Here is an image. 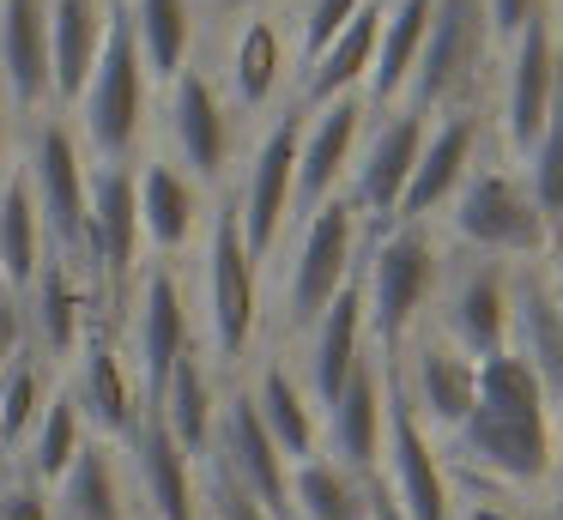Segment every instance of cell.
I'll list each match as a JSON object with an SVG mask.
<instances>
[{"label": "cell", "mask_w": 563, "mask_h": 520, "mask_svg": "<svg viewBox=\"0 0 563 520\" xmlns=\"http://www.w3.org/2000/svg\"><path fill=\"white\" fill-rule=\"evenodd\" d=\"M424 128H430V121L418 115V109H406V103L376 109V115L364 121L352 176H345V206L357 212V224H364V230L394 224L400 193H406L412 164H418V145H424Z\"/></svg>", "instance_id": "obj_16"}, {"label": "cell", "mask_w": 563, "mask_h": 520, "mask_svg": "<svg viewBox=\"0 0 563 520\" xmlns=\"http://www.w3.org/2000/svg\"><path fill=\"white\" fill-rule=\"evenodd\" d=\"M442 242L430 224H382L369 230L357 254V297H364V333L382 363L406 351V339L430 321V302L442 290Z\"/></svg>", "instance_id": "obj_3"}, {"label": "cell", "mask_w": 563, "mask_h": 520, "mask_svg": "<svg viewBox=\"0 0 563 520\" xmlns=\"http://www.w3.org/2000/svg\"><path fill=\"white\" fill-rule=\"evenodd\" d=\"M521 181H527V193H533L539 218L563 236V91H558V103H551L545 133H539L533 152L521 157Z\"/></svg>", "instance_id": "obj_39"}, {"label": "cell", "mask_w": 563, "mask_h": 520, "mask_svg": "<svg viewBox=\"0 0 563 520\" xmlns=\"http://www.w3.org/2000/svg\"><path fill=\"white\" fill-rule=\"evenodd\" d=\"M146 97H152V79L134 55L122 0H115L110 31H103V48H98V67H91V79L79 85L74 109H67V121H74L91 164H134L140 140H146Z\"/></svg>", "instance_id": "obj_6"}, {"label": "cell", "mask_w": 563, "mask_h": 520, "mask_svg": "<svg viewBox=\"0 0 563 520\" xmlns=\"http://www.w3.org/2000/svg\"><path fill=\"white\" fill-rule=\"evenodd\" d=\"M382 423H388V375H382V357L369 351L352 369V381L340 387L328 411H321V454L340 460L357 478H376L382 466Z\"/></svg>", "instance_id": "obj_27"}, {"label": "cell", "mask_w": 563, "mask_h": 520, "mask_svg": "<svg viewBox=\"0 0 563 520\" xmlns=\"http://www.w3.org/2000/svg\"><path fill=\"white\" fill-rule=\"evenodd\" d=\"M7 472H13V454H7V447H0V478H7Z\"/></svg>", "instance_id": "obj_49"}, {"label": "cell", "mask_w": 563, "mask_h": 520, "mask_svg": "<svg viewBox=\"0 0 563 520\" xmlns=\"http://www.w3.org/2000/svg\"><path fill=\"white\" fill-rule=\"evenodd\" d=\"M49 520H140L134 490H128L122 447L91 435L79 447V460L62 472V484L49 490Z\"/></svg>", "instance_id": "obj_30"}, {"label": "cell", "mask_w": 563, "mask_h": 520, "mask_svg": "<svg viewBox=\"0 0 563 520\" xmlns=\"http://www.w3.org/2000/svg\"><path fill=\"white\" fill-rule=\"evenodd\" d=\"M219 399H224V381L207 369V357H200V345H195V351H188V357L170 369V381H164V394H158V411H152V418H158L164 430L176 435V447H183L195 466L207 460V447H212Z\"/></svg>", "instance_id": "obj_35"}, {"label": "cell", "mask_w": 563, "mask_h": 520, "mask_svg": "<svg viewBox=\"0 0 563 520\" xmlns=\"http://www.w3.org/2000/svg\"><path fill=\"white\" fill-rule=\"evenodd\" d=\"M122 466L140 520H207L200 515V466L176 447V435L158 418H140V430L122 442Z\"/></svg>", "instance_id": "obj_23"}, {"label": "cell", "mask_w": 563, "mask_h": 520, "mask_svg": "<svg viewBox=\"0 0 563 520\" xmlns=\"http://www.w3.org/2000/svg\"><path fill=\"white\" fill-rule=\"evenodd\" d=\"M545 273H551V290H558V309H563V236L551 242V266H545Z\"/></svg>", "instance_id": "obj_47"}, {"label": "cell", "mask_w": 563, "mask_h": 520, "mask_svg": "<svg viewBox=\"0 0 563 520\" xmlns=\"http://www.w3.org/2000/svg\"><path fill=\"white\" fill-rule=\"evenodd\" d=\"M67 394H74L79 418H86V430L98 435V442L122 447L128 435L140 430V418H146V406H140V381L134 369H128V351L122 339H115V321H91L86 345H79V357L62 369Z\"/></svg>", "instance_id": "obj_19"}, {"label": "cell", "mask_w": 563, "mask_h": 520, "mask_svg": "<svg viewBox=\"0 0 563 520\" xmlns=\"http://www.w3.org/2000/svg\"><path fill=\"white\" fill-rule=\"evenodd\" d=\"M0 520H49V490L13 466L0 478Z\"/></svg>", "instance_id": "obj_41"}, {"label": "cell", "mask_w": 563, "mask_h": 520, "mask_svg": "<svg viewBox=\"0 0 563 520\" xmlns=\"http://www.w3.org/2000/svg\"><path fill=\"white\" fill-rule=\"evenodd\" d=\"M357 254H364V224L340 200L303 212L285 230V261H279V333L303 339L316 314L357 278Z\"/></svg>", "instance_id": "obj_5"}, {"label": "cell", "mask_w": 563, "mask_h": 520, "mask_svg": "<svg viewBox=\"0 0 563 520\" xmlns=\"http://www.w3.org/2000/svg\"><path fill=\"white\" fill-rule=\"evenodd\" d=\"M430 12H437V0H382L376 60H369V79H364L369 115H376V109H394L406 97V79H412L418 48H424V31H430Z\"/></svg>", "instance_id": "obj_32"}, {"label": "cell", "mask_w": 563, "mask_h": 520, "mask_svg": "<svg viewBox=\"0 0 563 520\" xmlns=\"http://www.w3.org/2000/svg\"><path fill=\"white\" fill-rule=\"evenodd\" d=\"M19 309H25V333H31V351H37L43 363H49L55 375L67 369V363L79 357V345H86L91 321H98V297H91V285L74 273L67 261H43L37 285L19 297Z\"/></svg>", "instance_id": "obj_24"}, {"label": "cell", "mask_w": 563, "mask_h": 520, "mask_svg": "<svg viewBox=\"0 0 563 520\" xmlns=\"http://www.w3.org/2000/svg\"><path fill=\"white\" fill-rule=\"evenodd\" d=\"M115 339L128 351V369L140 381V406L146 418L158 411V394L170 381V369L195 351V314H188V278L176 266L152 261L146 273L134 278L122 314H115Z\"/></svg>", "instance_id": "obj_10"}, {"label": "cell", "mask_w": 563, "mask_h": 520, "mask_svg": "<svg viewBox=\"0 0 563 520\" xmlns=\"http://www.w3.org/2000/svg\"><path fill=\"white\" fill-rule=\"evenodd\" d=\"M55 381H62V375H55L37 351H25V357H13L7 369H0V447H7L13 460H19V447L31 442V430H37Z\"/></svg>", "instance_id": "obj_38"}, {"label": "cell", "mask_w": 563, "mask_h": 520, "mask_svg": "<svg viewBox=\"0 0 563 520\" xmlns=\"http://www.w3.org/2000/svg\"><path fill=\"white\" fill-rule=\"evenodd\" d=\"M430 327L473 363L509 351V266L478 261V254L449 266L437 302H430Z\"/></svg>", "instance_id": "obj_17"}, {"label": "cell", "mask_w": 563, "mask_h": 520, "mask_svg": "<svg viewBox=\"0 0 563 520\" xmlns=\"http://www.w3.org/2000/svg\"><path fill=\"white\" fill-rule=\"evenodd\" d=\"M551 502H545V520H563V447H558V466H551Z\"/></svg>", "instance_id": "obj_46"}, {"label": "cell", "mask_w": 563, "mask_h": 520, "mask_svg": "<svg viewBox=\"0 0 563 520\" xmlns=\"http://www.w3.org/2000/svg\"><path fill=\"white\" fill-rule=\"evenodd\" d=\"M134 206H140V236L164 266H183L207 230L212 193L188 169H176L164 152L134 157Z\"/></svg>", "instance_id": "obj_20"}, {"label": "cell", "mask_w": 563, "mask_h": 520, "mask_svg": "<svg viewBox=\"0 0 563 520\" xmlns=\"http://www.w3.org/2000/svg\"><path fill=\"white\" fill-rule=\"evenodd\" d=\"M369 357V333H364V297H357V278L340 290V297L328 302V309L316 314V327H309L303 339H297V381H303V394L316 399V411H328L333 399H340V387L352 381V369Z\"/></svg>", "instance_id": "obj_25"}, {"label": "cell", "mask_w": 563, "mask_h": 520, "mask_svg": "<svg viewBox=\"0 0 563 520\" xmlns=\"http://www.w3.org/2000/svg\"><path fill=\"white\" fill-rule=\"evenodd\" d=\"M388 375V363H382ZM376 484L394 496L406 520H454V472H449V454L442 442L412 418V406L400 399L388 375V423H382V466H376Z\"/></svg>", "instance_id": "obj_13"}, {"label": "cell", "mask_w": 563, "mask_h": 520, "mask_svg": "<svg viewBox=\"0 0 563 520\" xmlns=\"http://www.w3.org/2000/svg\"><path fill=\"white\" fill-rule=\"evenodd\" d=\"M188 314H195V345L207 357V369L219 381H243L267 309H261V266L243 248V230H236V212H231V193L224 188L212 193L207 230L195 242Z\"/></svg>", "instance_id": "obj_2"}, {"label": "cell", "mask_w": 563, "mask_h": 520, "mask_svg": "<svg viewBox=\"0 0 563 520\" xmlns=\"http://www.w3.org/2000/svg\"><path fill=\"white\" fill-rule=\"evenodd\" d=\"M195 7H212V19H236V12H249V7H273V0H195Z\"/></svg>", "instance_id": "obj_45"}, {"label": "cell", "mask_w": 563, "mask_h": 520, "mask_svg": "<svg viewBox=\"0 0 563 520\" xmlns=\"http://www.w3.org/2000/svg\"><path fill=\"white\" fill-rule=\"evenodd\" d=\"M388 375H394V387H400V399L412 406V418L424 423L437 442H449V435L466 423V411H473L478 363L461 357L430 321L406 339V351L388 363Z\"/></svg>", "instance_id": "obj_18"}, {"label": "cell", "mask_w": 563, "mask_h": 520, "mask_svg": "<svg viewBox=\"0 0 563 520\" xmlns=\"http://www.w3.org/2000/svg\"><path fill=\"white\" fill-rule=\"evenodd\" d=\"M563 91V43H558V24H551V7L539 19H527L521 31L503 43V109H497V128H503V152L527 157L533 140L545 133L551 103Z\"/></svg>", "instance_id": "obj_14"}, {"label": "cell", "mask_w": 563, "mask_h": 520, "mask_svg": "<svg viewBox=\"0 0 563 520\" xmlns=\"http://www.w3.org/2000/svg\"><path fill=\"white\" fill-rule=\"evenodd\" d=\"M0 97L19 121L55 109L49 97V0H0Z\"/></svg>", "instance_id": "obj_28"}, {"label": "cell", "mask_w": 563, "mask_h": 520, "mask_svg": "<svg viewBox=\"0 0 563 520\" xmlns=\"http://www.w3.org/2000/svg\"><path fill=\"white\" fill-rule=\"evenodd\" d=\"M545 12V0H485V19H490V36L497 43H509L515 31H521L527 19H539Z\"/></svg>", "instance_id": "obj_43"}, {"label": "cell", "mask_w": 563, "mask_h": 520, "mask_svg": "<svg viewBox=\"0 0 563 520\" xmlns=\"http://www.w3.org/2000/svg\"><path fill=\"white\" fill-rule=\"evenodd\" d=\"M19 169L31 181V200L43 212V236L49 254L67 261L86 278V145H79L67 109H43V115L19 121Z\"/></svg>", "instance_id": "obj_7"}, {"label": "cell", "mask_w": 563, "mask_h": 520, "mask_svg": "<svg viewBox=\"0 0 563 520\" xmlns=\"http://www.w3.org/2000/svg\"><path fill=\"white\" fill-rule=\"evenodd\" d=\"M442 447H454L497 490L527 496V490H545L551 484L563 435H558V411H551L539 375L515 351H497V357L478 363L473 411H466V423Z\"/></svg>", "instance_id": "obj_1"}, {"label": "cell", "mask_w": 563, "mask_h": 520, "mask_svg": "<svg viewBox=\"0 0 563 520\" xmlns=\"http://www.w3.org/2000/svg\"><path fill=\"white\" fill-rule=\"evenodd\" d=\"M13 109H7V97H0V169H7V145H13Z\"/></svg>", "instance_id": "obj_48"}, {"label": "cell", "mask_w": 563, "mask_h": 520, "mask_svg": "<svg viewBox=\"0 0 563 520\" xmlns=\"http://www.w3.org/2000/svg\"><path fill=\"white\" fill-rule=\"evenodd\" d=\"M297 140H303V109L285 103L267 115V128H255V140L243 145V169L224 193H231L243 248L255 254V266L273 261V248L291 230V188H297Z\"/></svg>", "instance_id": "obj_9"}, {"label": "cell", "mask_w": 563, "mask_h": 520, "mask_svg": "<svg viewBox=\"0 0 563 520\" xmlns=\"http://www.w3.org/2000/svg\"><path fill=\"white\" fill-rule=\"evenodd\" d=\"M364 7H369V0H303V7L291 12V24H297V67H303V60H316L321 48H328Z\"/></svg>", "instance_id": "obj_40"}, {"label": "cell", "mask_w": 563, "mask_h": 520, "mask_svg": "<svg viewBox=\"0 0 563 520\" xmlns=\"http://www.w3.org/2000/svg\"><path fill=\"white\" fill-rule=\"evenodd\" d=\"M195 0H122L128 36H134V55L146 67V79L170 85L183 67H195Z\"/></svg>", "instance_id": "obj_34"}, {"label": "cell", "mask_w": 563, "mask_h": 520, "mask_svg": "<svg viewBox=\"0 0 563 520\" xmlns=\"http://www.w3.org/2000/svg\"><path fill=\"white\" fill-rule=\"evenodd\" d=\"M243 394H249V406H255L261 430L273 435V447H279L291 466L321 454V411H316V399L303 394V381H297L285 351H273L255 369H243Z\"/></svg>", "instance_id": "obj_29"}, {"label": "cell", "mask_w": 563, "mask_h": 520, "mask_svg": "<svg viewBox=\"0 0 563 520\" xmlns=\"http://www.w3.org/2000/svg\"><path fill=\"white\" fill-rule=\"evenodd\" d=\"M509 351L539 375L551 411H563V309L545 261L509 273Z\"/></svg>", "instance_id": "obj_26"}, {"label": "cell", "mask_w": 563, "mask_h": 520, "mask_svg": "<svg viewBox=\"0 0 563 520\" xmlns=\"http://www.w3.org/2000/svg\"><path fill=\"white\" fill-rule=\"evenodd\" d=\"M31 351V333H25V309H19V297H7L0 290V369L13 357H25Z\"/></svg>", "instance_id": "obj_42"}, {"label": "cell", "mask_w": 563, "mask_h": 520, "mask_svg": "<svg viewBox=\"0 0 563 520\" xmlns=\"http://www.w3.org/2000/svg\"><path fill=\"white\" fill-rule=\"evenodd\" d=\"M369 478L345 472L340 460L316 454L291 466V520H364Z\"/></svg>", "instance_id": "obj_37"}, {"label": "cell", "mask_w": 563, "mask_h": 520, "mask_svg": "<svg viewBox=\"0 0 563 520\" xmlns=\"http://www.w3.org/2000/svg\"><path fill=\"white\" fill-rule=\"evenodd\" d=\"M86 442H91V430H86V418H79L74 394H67V381H55L49 406H43L37 430H31V442L19 447L13 466H19V472H31V478H37L43 490H55V484H62V472L79 460V447H86Z\"/></svg>", "instance_id": "obj_36"}, {"label": "cell", "mask_w": 563, "mask_h": 520, "mask_svg": "<svg viewBox=\"0 0 563 520\" xmlns=\"http://www.w3.org/2000/svg\"><path fill=\"white\" fill-rule=\"evenodd\" d=\"M43 261H49V236H43V212L31 200V181L19 164L0 169V290L25 297L37 285Z\"/></svg>", "instance_id": "obj_33"}, {"label": "cell", "mask_w": 563, "mask_h": 520, "mask_svg": "<svg viewBox=\"0 0 563 520\" xmlns=\"http://www.w3.org/2000/svg\"><path fill=\"white\" fill-rule=\"evenodd\" d=\"M369 103L364 97H333L321 109H303V140H297V188H291V224L316 206L340 200L352 176L357 140H364Z\"/></svg>", "instance_id": "obj_21"}, {"label": "cell", "mask_w": 563, "mask_h": 520, "mask_svg": "<svg viewBox=\"0 0 563 520\" xmlns=\"http://www.w3.org/2000/svg\"><path fill=\"white\" fill-rule=\"evenodd\" d=\"M115 0H49V97L55 109H74L79 85L98 67L103 31Z\"/></svg>", "instance_id": "obj_31"}, {"label": "cell", "mask_w": 563, "mask_h": 520, "mask_svg": "<svg viewBox=\"0 0 563 520\" xmlns=\"http://www.w3.org/2000/svg\"><path fill=\"white\" fill-rule=\"evenodd\" d=\"M364 520H406V515H400V508H394V496H388V490H382V484H376V478H369V508H364Z\"/></svg>", "instance_id": "obj_44"}, {"label": "cell", "mask_w": 563, "mask_h": 520, "mask_svg": "<svg viewBox=\"0 0 563 520\" xmlns=\"http://www.w3.org/2000/svg\"><path fill=\"white\" fill-rule=\"evenodd\" d=\"M478 145H485V115H478V109H449V115L430 121L394 224H430V218L449 212V200L461 193L466 169L478 164Z\"/></svg>", "instance_id": "obj_22"}, {"label": "cell", "mask_w": 563, "mask_h": 520, "mask_svg": "<svg viewBox=\"0 0 563 520\" xmlns=\"http://www.w3.org/2000/svg\"><path fill=\"white\" fill-rule=\"evenodd\" d=\"M164 157L200 181L207 193L231 188V157H236V115L224 103L219 79L207 67H183L164 85Z\"/></svg>", "instance_id": "obj_11"}, {"label": "cell", "mask_w": 563, "mask_h": 520, "mask_svg": "<svg viewBox=\"0 0 563 520\" xmlns=\"http://www.w3.org/2000/svg\"><path fill=\"white\" fill-rule=\"evenodd\" d=\"M219 91L231 115H273L285 79H297V24L279 7H249L224 19V60H219Z\"/></svg>", "instance_id": "obj_12"}, {"label": "cell", "mask_w": 563, "mask_h": 520, "mask_svg": "<svg viewBox=\"0 0 563 520\" xmlns=\"http://www.w3.org/2000/svg\"><path fill=\"white\" fill-rule=\"evenodd\" d=\"M200 466H212L224 484H236L261 515L291 520V460H285L279 447H273V435L261 430L243 381H224L219 423H212V447H207Z\"/></svg>", "instance_id": "obj_15"}, {"label": "cell", "mask_w": 563, "mask_h": 520, "mask_svg": "<svg viewBox=\"0 0 563 520\" xmlns=\"http://www.w3.org/2000/svg\"><path fill=\"white\" fill-rule=\"evenodd\" d=\"M442 218H449V236L461 242L466 254H478V261L533 266V261H545L551 242H558V230L539 218L533 193H527L521 169H515L509 157H478Z\"/></svg>", "instance_id": "obj_4"}, {"label": "cell", "mask_w": 563, "mask_h": 520, "mask_svg": "<svg viewBox=\"0 0 563 520\" xmlns=\"http://www.w3.org/2000/svg\"><path fill=\"white\" fill-rule=\"evenodd\" d=\"M490 48H497V36H490L485 0H437L424 48H418V67H412V79H406L400 103L418 109L424 121L449 115V109H478Z\"/></svg>", "instance_id": "obj_8"}]
</instances>
